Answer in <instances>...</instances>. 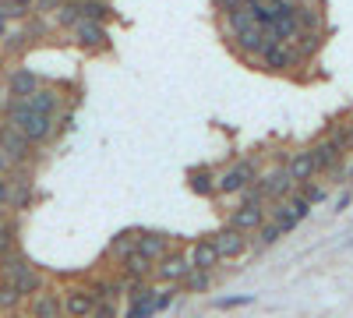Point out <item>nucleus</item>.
<instances>
[{
  "mask_svg": "<svg viewBox=\"0 0 353 318\" xmlns=\"http://www.w3.org/2000/svg\"><path fill=\"white\" fill-rule=\"evenodd\" d=\"M188 184H191V191L201 195V198H216V173H212L209 166L191 170V173H188Z\"/></svg>",
  "mask_w": 353,
  "mask_h": 318,
  "instance_id": "5701e85b",
  "label": "nucleus"
},
{
  "mask_svg": "<svg viewBox=\"0 0 353 318\" xmlns=\"http://www.w3.org/2000/svg\"><path fill=\"white\" fill-rule=\"evenodd\" d=\"M254 234H258V248H272L279 237H283V230H279V223H272V219H265L258 230H254Z\"/></svg>",
  "mask_w": 353,
  "mask_h": 318,
  "instance_id": "c756f323",
  "label": "nucleus"
},
{
  "mask_svg": "<svg viewBox=\"0 0 353 318\" xmlns=\"http://www.w3.org/2000/svg\"><path fill=\"white\" fill-rule=\"evenodd\" d=\"M248 304H254V294H237V297H219V301H216V308H223V311H230V308H248Z\"/></svg>",
  "mask_w": 353,
  "mask_h": 318,
  "instance_id": "f704fd0d",
  "label": "nucleus"
},
{
  "mask_svg": "<svg viewBox=\"0 0 353 318\" xmlns=\"http://www.w3.org/2000/svg\"><path fill=\"white\" fill-rule=\"evenodd\" d=\"M311 201L301 195V191H290L286 198H279L276 201V209H272V223H279V230L283 234H293V230H297L307 216H311Z\"/></svg>",
  "mask_w": 353,
  "mask_h": 318,
  "instance_id": "7ed1b4c3",
  "label": "nucleus"
},
{
  "mask_svg": "<svg viewBox=\"0 0 353 318\" xmlns=\"http://www.w3.org/2000/svg\"><path fill=\"white\" fill-rule=\"evenodd\" d=\"M170 244H173L170 234H152V230L149 234H134V251H141L145 258H152V262L170 251Z\"/></svg>",
  "mask_w": 353,
  "mask_h": 318,
  "instance_id": "412c9836",
  "label": "nucleus"
},
{
  "mask_svg": "<svg viewBox=\"0 0 353 318\" xmlns=\"http://www.w3.org/2000/svg\"><path fill=\"white\" fill-rule=\"evenodd\" d=\"M350 181H353V166H350Z\"/></svg>",
  "mask_w": 353,
  "mask_h": 318,
  "instance_id": "09e8293b",
  "label": "nucleus"
},
{
  "mask_svg": "<svg viewBox=\"0 0 353 318\" xmlns=\"http://www.w3.org/2000/svg\"><path fill=\"white\" fill-rule=\"evenodd\" d=\"M272 39H279V43H293V36L301 32V25H297V8L290 4V0H279L276 4V14H272V21H269V28H265Z\"/></svg>",
  "mask_w": 353,
  "mask_h": 318,
  "instance_id": "1a4fd4ad",
  "label": "nucleus"
},
{
  "mask_svg": "<svg viewBox=\"0 0 353 318\" xmlns=\"http://www.w3.org/2000/svg\"><path fill=\"white\" fill-rule=\"evenodd\" d=\"M8 216H11V209H4V206H0V223H4Z\"/></svg>",
  "mask_w": 353,
  "mask_h": 318,
  "instance_id": "a18cd8bd",
  "label": "nucleus"
},
{
  "mask_svg": "<svg viewBox=\"0 0 353 318\" xmlns=\"http://www.w3.org/2000/svg\"><path fill=\"white\" fill-rule=\"evenodd\" d=\"M78 8H81V18H88V21H106L113 14L106 0H78Z\"/></svg>",
  "mask_w": 353,
  "mask_h": 318,
  "instance_id": "bb28decb",
  "label": "nucleus"
},
{
  "mask_svg": "<svg viewBox=\"0 0 353 318\" xmlns=\"http://www.w3.org/2000/svg\"><path fill=\"white\" fill-rule=\"evenodd\" d=\"M61 308L68 318H88L96 308V294L92 286H68V290L61 294Z\"/></svg>",
  "mask_w": 353,
  "mask_h": 318,
  "instance_id": "ddd939ff",
  "label": "nucleus"
},
{
  "mask_svg": "<svg viewBox=\"0 0 353 318\" xmlns=\"http://www.w3.org/2000/svg\"><path fill=\"white\" fill-rule=\"evenodd\" d=\"M152 258H145L141 251H131L128 258H121V269H124V283H138V279H152Z\"/></svg>",
  "mask_w": 353,
  "mask_h": 318,
  "instance_id": "aec40b11",
  "label": "nucleus"
},
{
  "mask_svg": "<svg viewBox=\"0 0 353 318\" xmlns=\"http://www.w3.org/2000/svg\"><path fill=\"white\" fill-rule=\"evenodd\" d=\"M8 124L32 146H43V141L53 138L57 131V113H46L39 106H32L28 99H11L8 103Z\"/></svg>",
  "mask_w": 353,
  "mask_h": 318,
  "instance_id": "f257e3e1",
  "label": "nucleus"
},
{
  "mask_svg": "<svg viewBox=\"0 0 353 318\" xmlns=\"http://www.w3.org/2000/svg\"><path fill=\"white\" fill-rule=\"evenodd\" d=\"M4 36H8V21L0 18V43H4Z\"/></svg>",
  "mask_w": 353,
  "mask_h": 318,
  "instance_id": "c03bdc74",
  "label": "nucleus"
},
{
  "mask_svg": "<svg viewBox=\"0 0 353 318\" xmlns=\"http://www.w3.org/2000/svg\"><path fill=\"white\" fill-rule=\"evenodd\" d=\"M176 294H181V286H176V283H166L163 290H156V301H152L156 315H159V311H166V308H170V304L176 301Z\"/></svg>",
  "mask_w": 353,
  "mask_h": 318,
  "instance_id": "473e14b6",
  "label": "nucleus"
},
{
  "mask_svg": "<svg viewBox=\"0 0 353 318\" xmlns=\"http://www.w3.org/2000/svg\"><path fill=\"white\" fill-rule=\"evenodd\" d=\"M0 206H11V177H0Z\"/></svg>",
  "mask_w": 353,
  "mask_h": 318,
  "instance_id": "58836bf2",
  "label": "nucleus"
},
{
  "mask_svg": "<svg viewBox=\"0 0 353 318\" xmlns=\"http://www.w3.org/2000/svg\"><path fill=\"white\" fill-rule=\"evenodd\" d=\"M11 4H18L21 11H32V0H11Z\"/></svg>",
  "mask_w": 353,
  "mask_h": 318,
  "instance_id": "37998d69",
  "label": "nucleus"
},
{
  "mask_svg": "<svg viewBox=\"0 0 353 318\" xmlns=\"http://www.w3.org/2000/svg\"><path fill=\"white\" fill-rule=\"evenodd\" d=\"M39 74L36 71H28V68H14L11 71V78H8V96L11 99H25V96H32L36 89H39Z\"/></svg>",
  "mask_w": 353,
  "mask_h": 318,
  "instance_id": "a211bd4d",
  "label": "nucleus"
},
{
  "mask_svg": "<svg viewBox=\"0 0 353 318\" xmlns=\"http://www.w3.org/2000/svg\"><path fill=\"white\" fill-rule=\"evenodd\" d=\"M18 248V223L8 216L4 223H0V255H8Z\"/></svg>",
  "mask_w": 353,
  "mask_h": 318,
  "instance_id": "cd10ccee",
  "label": "nucleus"
},
{
  "mask_svg": "<svg viewBox=\"0 0 353 318\" xmlns=\"http://www.w3.org/2000/svg\"><path fill=\"white\" fill-rule=\"evenodd\" d=\"M134 251V234L131 230H124V234H117L113 241H110V255L117 258V262H121V258H128Z\"/></svg>",
  "mask_w": 353,
  "mask_h": 318,
  "instance_id": "c85d7f7f",
  "label": "nucleus"
},
{
  "mask_svg": "<svg viewBox=\"0 0 353 318\" xmlns=\"http://www.w3.org/2000/svg\"><path fill=\"white\" fill-rule=\"evenodd\" d=\"M258 61H261L265 71H276V74H286V71H293L297 64H304L301 57H297V50H293L290 43H279V39L265 43V50L258 53Z\"/></svg>",
  "mask_w": 353,
  "mask_h": 318,
  "instance_id": "423d86ee",
  "label": "nucleus"
},
{
  "mask_svg": "<svg viewBox=\"0 0 353 318\" xmlns=\"http://www.w3.org/2000/svg\"><path fill=\"white\" fill-rule=\"evenodd\" d=\"M297 188H301V195H304V198L311 201V206H321V201H325V198H329V191H325V184H318L314 177H311V181H304V184H297Z\"/></svg>",
  "mask_w": 353,
  "mask_h": 318,
  "instance_id": "2f4dec72",
  "label": "nucleus"
},
{
  "mask_svg": "<svg viewBox=\"0 0 353 318\" xmlns=\"http://www.w3.org/2000/svg\"><path fill=\"white\" fill-rule=\"evenodd\" d=\"M88 318H117V297L96 301V308H92V315H88Z\"/></svg>",
  "mask_w": 353,
  "mask_h": 318,
  "instance_id": "72a5a7b5",
  "label": "nucleus"
},
{
  "mask_svg": "<svg viewBox=\"0 0 353 318\" xmlns=\"http://www.w3.org/2000/svg\"><path fill=\"white\" fill-rule=\"evenodd\" d=\"M346 141H350V146H353V128H350V138H346Z\"/></svg>",
  "mask_w": 353,
  "mask_h": 318,
  "instance_id": "de8ad7c7",
  "label": "nucleus"
},
{
  "mask_svg": "<svg viewBox=\"0 0 353 318\" xmlns=\"http://www.w3.org/2000/svg\"><path fill=\"white\" fill-rule=\"evenodd\" d=\"M18 308H21V297H18V290H14L11 283H4V279H0V311H4V315H11V311H18Z\"/></svg>",
  "mask_w": 353,
  "mask_h": 318,
  "instance_id": "7c9ffc66",
  "label": "nucleus"
},
{
  "mask_svg": "<svg viewBox=\"0 0 353 318\" xmlns=\"http://www.w3.org/2000/svg\"><path fill=\"white\" fill-rule=\"evenodd\" d=\"M261 223H265V206H251V201H241V206L230 212V219H226V226L241 230V234H254Z\"/></svg>",
  "mask_w": 353,
  "mask_h": 318,
  "instance_id": "dca6fc26",
  "label": "nucleus"
},
{
  "mask_svg": "<svg viewBox=\"0 0 353 318\" xmlns=\"http://www.w3.org/2000/svg\"><path fill=\"white\" fill-rule=\"evenodd\" d=\"M78 18H81L78 0H64V4L53 11V25H57V28H74V25H78Z\"/></svg>",
  "mask_w": 353,
  "mask_h": 318,
  "instance_id": "393cba45",
  "label": "nucleus"
},
{
  "mask_svg": "<svg viewBox=\"0 0 353 318\" xmlns=\"http://www.w3.org/2000/svg\"><path fill=\"white\" fill-rule=\"evenodd\" d=\"M343 149H346V138L343 135H329L311 146V159H314V170L318 173H339L343 170Z\"/></svg>",
  "mask_w": 353,
  "mask_h": 318,
  "instance_id": "39448f33",
  "label": "nucleus"
},
{
  "mask_svg": "<svg viewBox=\"0 0 353 318\" xmlns=\"http://www.w3.org/2000/svg\"><path fill=\"white\" fill-rule=\"evenodd\" d=\"M0 279L4 283H11L14 290H18V297L21 301H28L36 290H43L46 286V279H43V272L28 262V258L14 248V251H8V255H0Z\"/></svg>",
  "mask_w": 353,
  "mask_h": 318,
  "instance_id": "f03ea898",
  "label": "nucleus"
},
{
  "mask_svg": "<svg viewBox=\"0 0 353 318\" xmlns=\"http://www.w3.org/2000/svg\"><path fill=\"white\" fill-rule=\"evenodd\" d=\"M212 244H216L219 258H226V262H233V258H244V255L251 251L248 234H241V230H233V226H223L219 234H212Z\"/></svg>",
  "mask_w": 353,
  "mask_h": 318,
  "instance_id": "f8f14e48",
  "label": "nucleus"
},
{
  "mask_svg": "<svg viewBox=\"0 0 353 318\" xmlns=\"http://www.w3.org/2000/svg\"><path fill=\"white\" fill-rule=\"evenodd\" d=\"M191 272V262H188V255H181V251H166L163 258H156V266H152V276L159 279V283H176L181 286L184 283V276Z\"/></svg>",
  "mask_w": 353,
  "mask_h": 318,
  "instance_id": "9d476101",
  "label": "nucleus"
},
{
  "mask_svg": "<svg viewBox=\"0 0 353 318\" xmlns=\"http://www.w3.org/2000/svg\"><path fill=\"white\" fill-rule=\"evenodd\" d=\"M293 8H297V25H301V32L325 36V14H321V8H311L307 0H301V4H293Z\"/></svg>",
  "mask_w": 353,
  "mask_h": 318,
  "instance_id": "4be33fe9",
  "label": "nucleus"
},
{
  "mask_svg": "<svg viewBox=\"0 0 353 318\" xmlns=\"http://www.w3.org/2000/svg\"><path fill=\"white\" fill-rule=\"evenodd\" d=\"M61 131H74V110H64V117H61Z\"/></svg>",
  "mask_w": 353,
  "mask_h": 318,
  "instance_id": "79ce46f5",
  "label": "nucleus"
},
{
  "mask_svg": "<svg viewBox=\"0 0 353 318\" xmlns=\"http://www.w3.org/2000/svg\"><path fill=\"white\" fill-rule=\"evenodd\" d=\"M61 4H64V0H32V11L36 14H53Z\"/></svg>",
  "mask_w": 353,
  "mask_h": 318,
  "instance_id": "4c0bfd02",
  "label": "nucleus"
},
{
  "mask_svg": "<svg viewBox=\"0 0 353 318\" xmlns=\"http://www.w3.org/2000/svg\"><path fill=\"white\" fill-rule=\"evenodd\" d=\"M286 170H290L293 184H304V181L318 177L314 159H311V149H297V152H290V159H286Z\"/></svg>",
  "mask_w": 353,
  "mask_h": 318,
  "instance_id": "6ab92c4d",
  "label": "nucleus"
},
{
  "mask_svg": "<svg viewBox=\"0 0 353 318\" xmlns=\"http://www.w3.org/2000/svg\"><path fill=\"white\" fill-rule=\"evenodd\" d=\"M254 188L261 191V198H265V201H279V198H286L297 184H293L286 163H279V166H272V170L258 173V177H254Z\"/></svg>",
  "mask_w": 353,
  "mask_h": 318,
  "instance_id": "0eeeda50",
  "label": "nucleus"
},
{
  "mask_svg": "<svg viewBox=\"0 0 353 318\" xmlns=\"http://www.w3.org/2000/svg\"><path fill=\"white\" fill-rule=\"evenodd\" d=\"M188 262H191V269L216 272L223 258H219V251H216L212 237H201V241H194V244H191V251H188Z\"/></svg>",
  "mask_w": 353,
  "mask_h": 318,
  "instance_id": "f3484780",
  "label": "nucleus"
},
{
  "mask_svg": "<svg viewBox=\"0 0 353 318\" xmlns=\"http://www.w3.org/2000/svg\"><path fill=\"white\" fill-rule=\"evenodd\" d=\"M212 4H216V11L226 18V14H233V11H241V8H248L244 4V0H212Z\"/></svg>",
  "mask_w": 353,
  "mask_h": 318,
  "instance_id": "e433bc0d",
  "label": "nucleus"
},
{
  "mask_svg": "<svg viewBox=\"0 0 353 318\" xmlns=\"http://www.w3.org/2000/svg\"><path fill=\"white\" fill-rule=\"evenodd\" d=\"M11 173H14V163H11L4 152H0V177H11Z\"/></svg>",
  "mask_w": 353,
  "mask_h": 318,
  "instance_id": "ea45409f",
  "label": "nucleus"
},
{
  "mask_svg": "<svg viewBox=\"0 0 353 318\" xmlns=\"http://www.w3.org/2000/svg\"><path fill=\"white\" fill-rule=\"evenodd\" d=\"M343 248H346V251H353V237H350V241H346V244H343Z\"/></svg>",
  "mask_w": 353,
  "mask_h": 318,
  "instance_id": "49530a36",
  "label": "nucleus"
},
{
  "mask_svg": "<svg viewBox=\"0 0 353 318\" xmlns=\"http://www.w3.org/2000/svg\"><path fill=\"white\" fill-rule=\"evenodd\" d=\"M71 36H74V43H78L81 50H88V53H99V50H106V46H110V36H106L103 21L78 18V25L71 28Z\"/></svg>",
  "mask_w": 353,
  "mask_h": 318,
  "instance_id": "9b49d317",
  "label": "nucleus"
},
{
  "mask_svg": "<svg viewBox=\"0 0 353 318\" xmlns=\"http://www.w3.org/2000/svg\"><path fill=\"white\" fill-rule=\"evenodd\" d=\"M181 290L188 294H209L212 290V272H205V269H191L181 283Z\"/></svg>",
  "mask_w": 353,
  "mask_h": 318,
  "instance_id": "b1692460",
  "label": "nucleus"
},
{
  "mask_svg": "<svg viewBox=\"0 0 353 318\" xmlns=\"http://www.w3.org/2000/svg\"><path fill=\"white\" fill-rule=\"evenodd\" d=\"M32 206V181H11V206L8 209H28Z\"/></svg>",
  "mask_w": 353,
  "mask_h": 318,
  "instance_id": "a878e982",
  "label": "nucleus"
},
{
  "mask_svg": "<svg viewBox=\"0 0 353 318\" xmlns=\"http://www.w3.org/2000/svg\"><path fill=\"white\" fill-rule=\"evenodd\" d=\"M0 152H4L14 166H25L28 159H32V141H25L11 124L0 128Z\"/></svg>",
  "mask_w": 353,
  "mask_h": 318,
  "instance_id": "4468645a",
  "label": "nucleus"
},
{
  "mask_svg": "<svg viewBox=\"0 0 353 318\" xmlns=\"http://www.w3.org/2000/svg\"><path fill=\"white\" fill-rule=\"evenodd\" d=\"M28 318H64V308H61V294L57 290H36L28 297Z\"/></svg>",
  "mask_w": 353,
  "mask_h": 318,
  "instance_id": "2eb2a0df",
  "label": "nucleus"
},
{
  "mask_svg": "<svg viewBox=\"0 0 353 318\" xmlns=\"http://www.w3.org/2000/svg\"><path fill=\"white\" fill-rule=\"evenodd\" d=\"M350 201H353V195H350V191H343V195L336 198V212H346V209H350Z\"/></svg>",
  "mask_w": 353,
  "mask_h": 318,
  "instance_id": "a19ab883",
  "label": "nucleus"
},
{
  "mask_svg": "<svg viewBox=\"0 0 353 318\" xmlns=\"http://www.w3.org/2000/svg\"><path fill=\"white\" fill-rule=\"evenodd\" d=\"M230 39H233V50H237L244 61H258V53L265 50V43H269L272 36L265 32V28L258 25V21H248L244 28H237V32H230Z\"/></svg>",
  "mask_w": 353,
  "mask_h": 318,
  "instance_id": "6e6552de",
  "label": "nucleus"
},
{
  "mask_svg": "<svg viewBox=\"0 0 353 318\" xmlns=\"http://www.w3.org/2000/svg\"><path fill=\"white\" fill-rule=\"evenodd\" d=\"M258 177V163L254 159H233L223 173H216V195H241L248 184Z\"/></svg>",
  "mask_w": 353,
  "mask_h": 318,
  "instance_id": "20e7f679",
  "label": "nucleus"
},
{
  "mask_svg": "<svg viewBox=\"0 0 353 318\" xmlns=\"http://www.w3.org/2000/svg\"><path fill=\"white\" fill-rule=\"evenodd\" d=\"M152 315H156L152 301H134V304H131V311H128V318H152Z\"/></svg>",
  "mask_w": 353,
  "mask_h": 318,
  "instance_id": "c9c22d12",
  "label": "nucleus"
}]
</instances>
